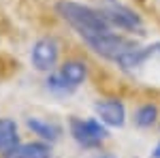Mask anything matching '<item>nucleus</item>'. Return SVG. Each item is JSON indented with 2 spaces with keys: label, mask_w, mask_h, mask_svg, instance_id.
<instances>
[{
  "label": "nucleus",
  "mask_w": 160,
  "mask_h": 158,
  "mask_svg": "<svg viewBox=\"0 0 160 158\" xmlns=\"http://www.w3.org/2000/svg\"><path fill=\"white\" fill-rule=\"evenodd\" d=\"M56 11L60 13V17L71 26L73 30H77L81 38H90L100 32H109L111 26L105 19V15L100 13V9H90L86 4L79 2H68L62 0L56 4Z\"/></svg>",
  "instance_id": "nucleus-1"
},
{
  "label": "nucleus",
  "mask_w": 160,
  "mask_h": 158,
  "mask_svg": "<svg viewBox=\"0 0 160 158\" xmlns=\"http://www.w3.org/2000/svg\"><path fill=\"white\" fill-rule=\"evenodd\" d=\"M83 41H86L88 45L98 54L100 58L111 60V62H118V64H120L130 51H135V49H137L135 41L118 37V34H113L111 30H109V32L94 34V37H90V38H83Z\"/></svg>",
  "instance_id": "nucleus-2"
},
{
  "label": "nucleus",
  "mask_w": 160,
  "mask_h": 158,
  "mask_svg": "<svg viewBox=\"0 0 160 158\" xmlns=\"http://www.w3.org/2000/svg\"><path fill=\"white\" fill-rule=\"evenodd\" d=\"M88 77V66L81 60H68L62 64V69L58 73H51L47 77V88H49L53 94H71L75 92V88L86 81Z\"/></svg>",
  "instance_id": "nucleus-3"
},
{
  "label": "nucleus",
  "mask_w": 160,
  "mask_h": 158,
  "mask_svg": "<svg viewBox=\"0 0 160 158\" xmlns=\"http://www.w3.org/2000/svg\"><path fill=\"white\" fill-rule=\"evenodd\" d=\"M100 13L105 15L109 26H118V28L128 30V32H141L143 30V19L139 17V13L122 4L120 0H102Z\"/></svg>",
  "instance_id": "nucleus-4"
},
{
  "label": "nucleus",
  "mask_w": 160,
  "mask_h": 158,
  "mask_svg": "<svg viewBox=\"0 0 160 158\" xmlns=\"http://www.w3.org/2000/svg\"><path fill=\"white\" fill-rule=\"evenodd\" d=\"M71 135L73 139L81 147H98L109 130L105 128V124H100L98 120H81V118H73L71 120Z\"/></svg>",
  "instance_id": "nucleus-5"
},
{
  "label": "nucleus",
  "mask_w": 160,
  "mask_h": 158,
  "mask_svg": "<svg viewBox=\"0 0 160 158\" xmlns=\"http://www.w3.org/2000/svg\"><path fill=\"white\" fill-rule=\"evenodd\" d=\"M30 60H32V66L41 73L53 71L58 62V43L53 38H38L30 51Z\"/></svg>",
  "instance_id": "nucleus-6"
},
{
  "label": "nucleus",
  "mask_w": 160,
  "mask_h": 158,
  "mask_svg": "<svg viewBox=\"0 0 160 158\" xmlns=\"http://www.w3.org/2000/svg\"><path fill=\"white\" fill-rule=\"evenodd\" d=\"M96 113L102 120V124L111 126V128H122L124 122H126V109H124L122 100H118V98L98 100L96 103Z\"/></svg>",
  "instance_id": "nucleus-7"
},
{
  "label": "nucleus",
  "mask_w": 160,
  "mask_h": 158,
  "mask_svg": "<svg viewBox=\"0 0 160 158\" xmlns=\"http://www.w3.org/2000/svg\"><path fill=\"white\" fill-rule=\"evenodd\" d=\"M2 158H51V147L45 141H32V143H17V145L4 152Z\"/></svg>",
  "instance_id": "nucleus-8"
},
{
  "label": "nucleus",
  "mask_w": 160,
  "mask_h": 158,
  "mask_svg": "<svg viewBox=\"0 0 160 158\" xmlns=\"http://www.w3.org/2000/svg\"><path fill=\"white\" fill-rule=\"evenodd\" d=\"M26 124H28V128L37 135V137H41V141H45V143H53V141H58L60 135H62V130H60L58 124L47 122V120H41V118H28Z\"/></svg>",
  "instance_id": "nucleus-9"
},
{
  "label": "nucleus",
  "mask_w": 160,
  "mask_h": 158,
  "mask_svg": "<svg viewBox=\"0 0 160 158\" xmlns=\"http://www.w3.org/2000/svg\"><path fill=\"white\" fill-rule=\"evenodd\" d=\"M19 143L17 135V124L13 120H0V152H9Z\"/></svg>",
  "instance_id": "nucleus-10"
},
{
  "label": "nucleus",
  "mask_w": 160,
  "mask_h": 158,
  "mask_svg": "<svg viewBox=\"0 0 160 158\" xmlns=\"http://www.w3.org/2000/svg\"><path fill=\"white\" fill-rule=\"evenodd\" d=\"M156 120H158V107H156L154 103L141 105V107L135 111V124L139 128H149L152 124H156Z\"/></svg>",
  "instance_id": "nucleus-11"
},
{
  "label": "nucleus",
  "mask_w": 160,
  "mask_h": 158,
  "mask_svg": "<svg viewBox=\"0 0 160 158\" xmlns=\"http://www.w3.org/2000/svg\"><path fill=\"white\" fill-rule=\"evenodd\" d=\"M152 158H160V141H158V145L152 150Z\"/></svg>",
  "instance_id": "nucleus-12"
},
{
  "label": "nucleus",
  "mask_w": 160,
  "mask_h": 158,
  "mask_svg": "<svg viewBox=\"0 0 160 158\" xmlns=\"http://www.w3.org/2000/svg\"><path fill=\"white\" fill-rule=\"evenodd\" d=\"M98 158H115V156H98Z\"/></svg>",
  "instance_id": "nucleus-13"
}]
</instances>
